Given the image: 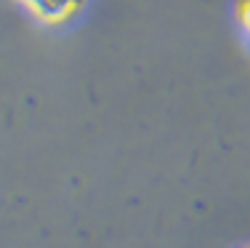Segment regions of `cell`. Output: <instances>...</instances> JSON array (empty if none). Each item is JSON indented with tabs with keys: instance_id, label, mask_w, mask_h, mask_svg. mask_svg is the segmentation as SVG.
Wrapping results in <instances>:
<instances>
[{
	"instance_id": "7a4b0ae2",
	"label": "cell",
	"mask_w": 250,
	"mask_h": 248,
	"mask_svg": "<svg viewBox=\"0 0 250 248\" xmlns=\"http://www.w3.org/2000/svg\"><path fill=\"white\" fill-rule=\"evenodd\" d=\"M248 248H250V246H248Z\"/></svg>"
},
{
	"instance_id": "6da1fadb",
	"label": "cell",
	"mask_w": 250,
	"mask_h": 248,
	"mask_svg": "<svg viewBox=\"0 0 250 248\" xmlns=\"http://www.w3.org/2000/svg\"><path fill=\"white\" fill-rule=\"evenodd\" d=\"M237 22H240L242 32L250 38V0H242V3L237 5Z\"/></svg>"
}]
</instances>
